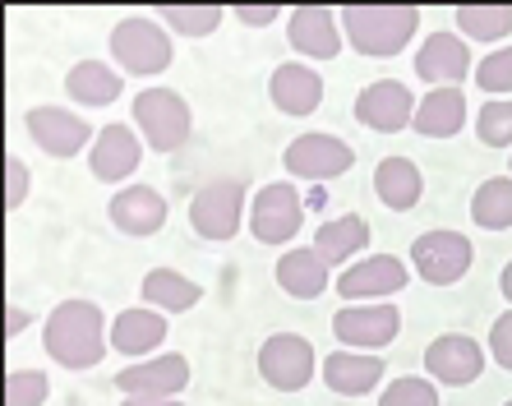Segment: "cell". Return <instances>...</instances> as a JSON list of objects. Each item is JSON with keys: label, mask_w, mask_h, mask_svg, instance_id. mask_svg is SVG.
Instances as JSON below:
<instances>
[{"label": "cell", "mask_w": 512, "mask_h": 406, "mask_svg": "<svg viewBox=\"0 0 512 406\" xmlns=\"http://www.w3.org/2000/svg\"><path fill=\"white\" fill-rule=\"evenodd\" d=\"M333 333L351 351H379L402 333V310L397 305H342L333 314Z\"/></svg>", "instance_id": "52a82bcc"}, {"label": "cell", "mask_w": 512, "mask_h": 406, "mask_svg": "<svg viewBox=\"0 0 512 406\" xmlns=\"http://www.w3.org/2000/svg\"><path fill=\"white\" fill-rule=\"evenodd\" d=\"M143 300H148L153 310L180 314V310H194V305H199L203 287L190 282L185 273H176V268H153V273L143 277Z\"/></svg>", "instance_id": "83f0119b"}, {"label": "cell", "mask_w": 512, "mask_h": 406, "mask_svg": "<svg viewBox=\"0 0 512 406\" xmlns=\"http://www.w3.org/2000/svg\"><path fill=\"white\" fill-rule=\"evenodd\" d=\"M120 406H180V402H176V397H171V402H153V397H125Z\"/></svg>", "instance_id": "ab89813d"}, {"label": "cell", "mask_w": 512, "mask_h": 406, "mask_svg": "<svg viewBox=\"0 0 512 406\" xmlns=\"http://www.w3.org/2000/svg\"><path fill=\"white\" fill-rule=\"evenodd\" d=\"M286 33H291V47H296L300 56L333 60L337 51H342L337 19L323 10V5H300V10H291V24H286Z\"/></svg>", "instance_id": "d6986e66"}, {"label": "cell", "mask_w": 512, "mask_h": 406, "mask_svg": "<svg viewBox=\"0 0 512 406\" xmlns=\"http://www.w3.org/2000/svg\"><path fill=\"white\" fill-rule=\"evenodd\" d=\"M425 370H429V379H439V383H471L485 370V351L466 333H443L425 347Z\"/></svg>", "instance_id": "5bb4252c"}, {"label": "cell", "mask_w": 512, "mask_h": 406, "mask_svg": "<svg viewBox=\"0 0 512 406\" xmlns=\"http://www.w3.org/2000/svg\"><path fill=\"white\" fill-rule=\"evenodd\" d=\"M277 282H282L286 296L319 300L323 291H328V263L314 254V245H305V250H286L282 263H277Z\"/></svg>", "instance_id": "484cf974"}, {"label": "cell", "mask_w": 512, "mask_h": 406, "mask_svg": "<svg viewBox=\"0 0 512 406\" xmlns=\"http://www.w3.org/2000/svg\"><path fill=\"white\" fill-rule=\"evenodd\" d=\"M379 406H439V388H429V379H393Z\"/></svg>", "instance_id": "836d02e7"}, {"label": "cell", "mask_w": 512, "mask_h": 406, "mask_svg": "<svg viewBox=\"0 0 512 406\" xmlns=\"http://www.w3.org/2000/svg\"><path fill=\"white\" fill-rule=\"evenodd\" d=\"M24 125H28V134H33V144L51 157H74L93 139V130H88L84 120L70 116V111H60V107H33L24 116Z\"/></svg>", "instance_id": "9a60e30c"}, {"label": "cell", "mask_w": 512, "mask_h": 406, "mask_svg": "<svg viewBox=\"0 0 512 406\" xmlns=\"http://www.w3.org/2000/svg\"><path fill=\"white\" fill-rule=\"evenodd\" d=\"M19 328H28V310H19V305H10V328H5V333H19Z\"/></svg>", "instance_id": "f35d334b"}, {"label": "cell", "mask_w": 512, "mask_h": 406, "mask_svg": "<svg viewBox=\"0 0 512 406\" xmlns=\"http://www.w3.org/2000/svg\"><path fill=\"white\" fill-rule=\"evenodd\" d=\"M351 162H356V153L337 134H300V139L286 144V171L300 180H314V185L342 176Z\"/></svg>", "instance_id": "7c38bea8"}, {"label": "cell", "mask_w": 512, "mask_h": 406, "mask_svg": "<svg viewBox=\"0 0 512 406\" xmlns=\"http://www.w3.org/2000/svg\"><path fill=\"white\" fill-rule=\"evenodd\" d=\"M370 245V222L360 213H346V217H333L314 231V254H319L328 268H351L360 250Z\"/></svg>", "instance_id": "ffe728a7"}, {"label": "cell", "mask_w": 512, "mask_h": 406, "mask_svg": "<svg viewBox=\"0 0 512 406\" xmlns=\"http://www.w3.org/2000/svg\"><path fill=\"white\" fill-rule=\"evenodd\" d=\"M406 282H411V273H406V263L397 254H370V259H356L351 268H342L333 287L342 291V300H356V305L374 300L379 305L383 296H397Z\"/></svg>", "instance_id": "30bf717a"}, {"label": "cell", "mask_w": 512, "mask_h": 406, "mask_svg": "<svg viewBox=\"0 0 512 406\" xmlns=\"http://www.w3.org/2000/svg\"><path fill=\"white\" fill-rule=\"evenodd\" d=\"M139 157H143L139 134H134L130 125H107V130L97 134L93 153H88V167H93L97 180L116 185V180H125L134 167H139Z\"/></svg>", "instance_id": "ac0fdd59"}, {"label": "cell", "mask_w": 512, "mask_h": 406, "mask_svg": "<svg viewBox=\"0 0 512 406\" xmlns=\"http://www.w3.org/2000/svg\"><path fill=\"white\" fill-rule=\"evenodd\" d=\"M314 347L300 333H273L259 351V374L282 393H296L314 379Z\"/></svg>", "instance_id": "9c48e42d"}, {"label": "cell", "mask_w": 512, "mask_h": 406, "mask_svg": "<svg viewBox=\"0 0 512 406\" xmlns=\"http://www.w3.org/2000/svg\"><path fill=\"white\" fill-rule=\"evenodd\" d=\"M300 217H305V199H300L286 180L263 185L250 203V231H254V240H263V245L291 240L300 231Z\"/></svg>", "instance_id": "ba28073f"}, {"label": "cell", "mask_w": 512, "mask_h": 406, "mask_svg": "<svg viewBox=\"0 0 512 406\" xmlns=\"http://www.w3.org/2000/svg\"><path fill=\"white\" fill-rule=\"evenodd\" d=\"M383 379V360L365 356V351H333L323 360V383L342 397H365L370 388H379Z\"/></svg>", "instance_id": "7402d4cb"}, {"label": "cell", "mask_w": 512, "mask_h": 406, "mask_svg": "<svg viewBox=\"0 0 512 406\" xmlns=\"http://www.w3.org/2000/svg\"><path fill=\"white\" fill-rule=\"evenodd\" d=\"M342 24L360 56L388 60L411 42V33L420 24V10H411V5H346Z\"/></svg>", "instance_id": "7a4b0ae2"}, {"label": "cell", "mask_w": 512, "mask_h": 406, "mask_svg": "<svg viewBox=\"0 0 512 406\" xmlns=\"http://www.w3.org/2000/svg\"><path fill=\"white\" fill-rule=\"evenodd\" d=\"M240 217H245V180L217 176V180H208L203 190H194L190 227L199 231L203 240H231L240 231Z\"/></svg>", "instance_id": "277c9868"}, {"label": "cell", "mask_w": 512, "mask_h": 406, "mask_svg": "<svg viewBox=\"0 0 512 406\" xmlns=\"http://www.w3.org/2000/svg\"><path fill=\"white\" fill-rule=\"evenodd\" d=\"M476 84L485 88V93H512V47H503V51H494V56L480 60Z\"/></svg>", "instance_id": "e575fe53"}, {"label": "cell", "mask_w": 512, "mask_h": 406, "mask_svg": "<svg viewBox=\"0 0 512 406\" xmlns=\"http://www.w3.org/2000/svg\"><path fill=\"white\" fill-rule=\"evenodd\" d=\"M157 19H167L171 33L208 37L222 24V10H217V5H167V10H157Z\"/></svg>", "instance_id": "4dcf8cb0"}, {"label": "cell", "mask_w": 512, "mask_h": 406, "mask_svg": "<svg viewBox=\"0 0 512 406\" xmlns=\"http://www.w3.org/2000/svg\"><path fill=\"white\" fill-rule=\"evenodd\" d=\"M508 406H512V402H508Z\"/></svg>", "instance_id": "b9f144b4"}, {"label": "cell", "mask_w": 512, "mask_h": 406, "mask_svg": "<svg viewBox=\"0 0 512 406\" xmlns=\"http://www.w3.org/2000/svg\"><path fill=\"white\" fill-rule=\"evenodd\" d=\"M190 383V360L185 356H153V360H134L116 374V388L125 397H153V402H171Z\"/></svg>", "instance_id": "8fae6325"}, {"label": "cell", "mask_w": 512, "mask_h": 406, "mask_svg": "<svg viewBox=\"0 0 512 406\" xmlns=\"http://www.w3.org/2000/svg\"><path fill=\"white\" fill-rule=\"evenodd\" d=\"M476 134L485 148H508L512 144V97H494L476 116Z\"/></svg>", "instance_id": "1f68e13d"}, {"label": "cell", "mask_w": 512, "mask_h": 406, "mask_svg": "<svg viewBox=\"0 0 512 406\" xmlns=\"http://www.w3.org/2000/svg\"><path fill=\"white\" fill-rule=\"evenodd\" d=\"M499 287H503V296H508V300H512V259H508V263H503V273H499Z\"/></svg>", "instance_id": "60d3db41"}, {"label": "cell", "mask_w": 512, "mask_h": 406, "mask_svg": "<svg viewBox=\"0 0 512 406\" xmlns=\"http://www.w3.org/2000/svg\"><path fill=\"white\" fill-rule=\"evenodd\" d=\"M236 19L240 24H250V28H268L273 19H282V10H277V5H240Z\"/></svg>", "instance_id": "74e56055"}, {"label": "cell", "mask_w": 512, "mask_h": 406, "mask_svg": "<svg viewBox=\"0 0 512 406\" xmlns=\"http://www.w3.org/2000/svg\"><path fill=\"white\" fill-rule=\"evenodd\" d=\"M134 125L153 153H176L190 139V107L171 88H148L134 97Z\"/></svg>", "instance_id": "3957f363"}, {"label": "cell", "mask_w": 512, "mask_h": 406, "mask_svg": "<svg viewBox=\"0 0 512 406\" xmlns=\"http://www.w3.org/2000/svg\"><path fill=\"white\" fill-rule=\"evenodd\" d=\"M471 70V51L457 33H429V42L416 56V74L434 88H457Z\"/></svg>", "instance_id": "2e32d148"}, {"label": "cell", "mask_w": 512, "mask_h": 406, "mask_svg": "<svg viewBox=\"0 0 512 406\" xmlns=\"http://www.w3.org/2000/svg\"><path fill=\"white\" fill-rule=\"evenodd\" d=\"M51 393V379L42 370H14L5 379V406H42Z\"/></svg>", "instance_id": "d6a6232c"}, {"label": "cell", "mask_w": 512, "mask_h": 406, "mask_svg": "<svg viewBox=\"0 0 512 406\" xmlns=\"http://www.w3.org/2000/svg\"><path fill=\"white\" fill-rule=\"evenodd\" d=\"M268 93H273V107L282 111V116H310L323 102V79H319V70L291 60V65H277L273 70Z\"/></svg>", "instance_id": "e0dca14e"}, {"label": "cell", "mask_w": 512, "mask_h": 406, "mask_svg": "<svg viewBox=\"0 0 512 406\" xmlns=\"http://www.w3.org/2000/svg\"><path fill=\"white\" fill-rule=\"evenodd\" d=\"M162 337H167V314H157V310H125L111 323V351H120V356L157 351Z\"/></svg>", "instance_id": "d4e9b609"}, {"label": "cell", "mask_w": 512, "mask_h": 406, "mask_svg": "<svg viewBox=\"0 0 512 406\" xmlns=\"http://www.w3.org/2000/svg\"><path fill=\"white\" fill-rule=\"evenodd\" d=\"M489 356L499 360L503 370H512V314H503V319L489 328Z\"/></svg>", "instance_id": "d590c367"}, {"label": "cell", "mask_w": 512, "mask_h": 406, "mask_svg": "<svg viewBox=\"0 0 512 406\" xmlns=\"http://www.w3.org/2000/svg\"><path fill=\"white\" fill-rule=\"evenodd\" d=\"M420 190H425V176L411 157H383L379 171H374V194H379L393 213H411L420 203Z\"/></svg>", "instance_id": "603a6c76"}, {"label": "cell", "mask_w": 512, "mask_h": 406, "mask_svg": "<svg viewBox=\"0 0 512 406\" xmlns=\"http://www.w3.org/2000/svg\"><path fill=\"white\" fill-rule=\"evenodd\" d=\"M42 347L65 370H93L107 356V323L93 300H60L42 328Z\"/></svg>", "instance_id": "6da1fadb"}, {"label": "cell", "mask_w": 512, "mask_h": 406, "mask_svg": "<svg viewBox=\"0 0 512 406\" xmlns=\"http://www.w3.org/2000/svg\"><path fill=\"white\" fill-rule=\"evenodd\" d=\"M111 222H116L125 236H153L167 222V203L162 194L148 190V185H130L111 199Z\"/></svg>", "instance_id": "44dd1931"}, {"label": "cell", "mask_w": 512, "mask_h": 406, "mask_svg": "<svg viewBox=\"0 0 512 406\" xmlns=\"http://www.w3.org/2000/svg\"><path fill=\"white\" fill-rule=\"evenodd\" d=\"M111 56L120 60L125 74H162L171 65V37L153 19H120L111 28Z\"/></svg>", "instance_id": "5b68a950"}, {"label": "cell", "mask_w": 512, "mask_h": 406, "mask_svg": "<svg viewBox=\"0 0 512 406\" xmlns=\"http://www.w3.org/2000/svg\"><path fill=\"white\" fill-rule=\"evenodd\" d=\"M65 93H70L74 102H84V107H111V102L125 93V84H120V74L111 70V65H102V60H79V65L65 74Z\"/></svg>", "instance_id": "4316f807"}, {"label": "cell", "mask_w": 512, "mask_h": 406, "mask_svg": "<svg viewBox=\"0 0 512 406\" xmlns=\"http://www.w3.org/2000/svg\"><path fill=\"white\" fill-rule=\"evenodd\" d=\"M471 217L485 231H508L512 227V180L508 176L485 180L476 190V199H471Z\"/></svg>", "instance_id": "f1b7e54d"}, {"label": "cell", "mask_w": 512, "mask_h": 406, "mask_svg": "<svg viewBox=\"0 0 512 406\" xmlns=\"http://www.w3.org/2000/svg\"><path fill=\"white\" fill-rule=\"evenodd\" d=\"M416 97L406 93V84L397 79H374L365 93L356 97V120L370 125L374 134H397L406 125H416Z\"/></svg>", "instance_id": "4fadbf2b"}, {"label": "cell", "mask_w": 512, "mask_h": 406, "mask_svg": "<svg viewBox=\"0 0 512 406\" xmlns=\"http://www.w3.org/2000/svg\"><path fill=\"white\" fill-rule=\"evenodd\" d=\"M466 125V93L462 88H434L420 97L416 107V130L425 139H453Z\"/></svg>", "instance_id": "cb8c5ba5"}, {"label": "cell", "mask_w": 512, "mask_h": 406, "mask_svg": "<svg viewBox=\"0 0 512 406\" xmlns=\"http://www.w3.org/2000/svg\"><path fill=\"white\" fill-rule=\"evenodd\" d=\"M471 259H476V250H471V240L462 231H425V236L411 240V268L425 277L429 287L462 282Z\"/></svg>", "instance_id": "8992f818"}, {"label": "cell", "mask_w": 512, "mask_h": 406, "mask_svg": "<svg viewBox=\"0 0 512 406\" xmlns=\"http://www.w3.org/2000/svg\"><path fill=\"white\" fill-rule=\"evenodd\" d=\"M453 19H457V28H462L466 37H476V42H499V37L512 33L508 5H462Z\"/></svg>", "instance_id": "f546056e"}, {"label": "cell", "mask_w": 512, "mask_h": 406, "mask_svg": "<svg viewBox=\"0 0 512 406\" xmlns=\"http://www.w3.org/2000/svg\"><path fill=\"white\" fill-rule=\"evenodd\" d=\"M5 176H10V190H5V208H19L28 194V167L19 162V157H5Z\"/></svg>", "instance_id": "8d00e7d4"}]
</instances>
